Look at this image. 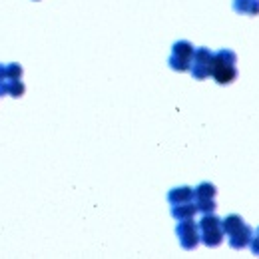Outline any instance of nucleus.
<instances>
[{"mask_svg": "<svg viewBox=\"0 0 259 259\" xmlns=\"http://www.w3.org/2000/svg\"><path fill=\"white\" fill-rule=\"evenodd\" d=\"M6 94H8V82L0 80V96H6Z\"/></svg>", "mask_w": 259, "mask_h": 259, "instance_id": "f3484780", "label": "nucleus"}, {"mask_svg": "<svg viewBox=\"0 0 259 259\" xmlns=\"http://www.w3.org/2000/svg\"><path fill=\"white\" fill-rule=\"evenodd\" d=\"M0 80H8L6 78V66H2V64H0Z\"/></svg>", "mask_w": 259, "mask_h": 259, "instance_id": "a211bd4d", "label": "nucleus"}, {"mask_svg": "<svg viewBox=\"0 0 259 259\" xmlns=\"http://www.w3.org/2000/svg\"><path fill=\"white\" fill-rule=\"evenodd\" d=\"M227 237H229V247H231V249H243V247H247V245L251 243L253 229H251L247 223H243L241 229H237L235 233H231V235H227Z\"/></svg>", "mask_w": 259, "mask_h": 259, "instance_id": "39448f33", "label": "nucleus"}, {"mask_svg": "<svg viewBox=\"0 0 259 259\" xmlns=\"http://www.w3.org/2000/svg\"><path fill=\"white\" fill-rule=\"evenodd\" d=\"M249 247H251V251H253L255 255H259V235L251 237V243H249Z\"/></svg>", "mask_w": 259, "mask_h": 259, "instance_id": "dca6fc26", "label": "nucleus"}, {"mask_svg": "<svg viewBox=\"0 0 259 259\" xmlns=\"http://www.w3.org/2000/svg\"><path fill=\"white\" fill-rule=\"evenodd\" d=\"M24 92H26V86H24L20 80H10V82H8V94H10V96L20 98V96H24Z\"/></svg>", "mask_w": 259, "mask_h": 259, "instance_id": "ddd939ff", "label": "nucleus"}, {"mask_svg": "<svg viewBox=\"0 0 259 259\" xmlns=\"http://www.w3.org/2000/svg\"><path fill=\"white\" fill-rule=\"evenodd\" d=\"M6 78L8 80H20L22 78V66L20 64H6Z\"/></svg>", "mask_w": 259, "mask_h": 259, "instance_id": "2eb2a0df", "label": "nucleus"}, {"mask_svg": "<svg viewBox=\"0 0 259 259\" xmlns=\"http://www.w3.org/2000/svg\"><path fill=\"white\" fill-rule=\"evenodd\" d=\"M233 10H235L237 14L257 16L259 14V0H233Z\"/></svg>", "mask_w": 259, "mask_h": 259, "instance_id": "6e6552de", "label": "nucleus"}, {"mask_svg": "<svg viewBox=\"0 0 259 259\" xmlns=\"http://www.w3.org/2000/svg\"><path fill=\"white\" fill-rule=\"evenodd\" d=\"M198 211H202V213H213L215 209H217V204H215V200H207V198H202V200H198Z\"/></svg>", "mask_w": 259, "mask_h": 259, "instance_id": "4468645a", "label": "nucleus"}, {"mask_svg": "<svg viewBox=\"0 0 259 259\" xmlns=\"http://www.w3.org/2000/svg\"><path fill=\"white\" fill-rule=\"evenodd\" d=\"M200 225V233H202V241L207 247H219L223 243V229H221V219L213 213H204Z\"/></svg>", "mask_w": 259, "mask_h": 259, "instance_id": "f03ea898", "label": "nucleus"}, {"mask_svg": "<svg viewBox=\"0 0 259 259\" xmlns=\"http://www.w3.org/2000/svg\"><path fill=\"white\" fill-rule=\"evenodd\" d=\"M194 192H196V198H198V200H202V198L215 200V196H217V188H215L213 184H209V182H202Z\"/></svg>", "mask_w": 259, "mask_h": 259, "instance_id": "9b49d317", "label": "nucleus"}, {"mask_svg": "<svg viewBox=\"0 0 259 259\" xmlns=\"http://www.w3.org/2000/svg\"><path fill=\"white\" fill-rule=\"evenodd\" d=\"M169 68L176 70V72H188L192 68V62L190 60H184V58H178V56H169Z\"/></svg>", "mask_w": 259, "mask_h": 259, "instance_id": "f8f14e48", "label": "nucleus"}, {"mask_svg": "<svg viewBox=\"0 0 259 259\" xmlns=\"http://www.w3.org/2000/svg\"><path fill=\"white\" fill-rule=\"evenodd\" d=\"M243 217L241 215H237V213H231V215H227L223 221H221V229H223V233L225 235H231V233H235L237 229H241L243 227Z\"/></svg>", "mask_w": 259, "mask_h": 259, "instance_id": "1a4fd4ad", "label": "nucleus"}, {"mask_svg": "<svg viewBox=\"0 0 259 259\" xmlns=\"http://www.w3.org/2000/svg\"><path fill=\"white\" fill-rule=\"evenodd\" d=\"M194 54H196V48L188 40H178L174 44V56H178V58H184V60H190L192 62L194 60Z\"/></svg>", "mask_w": 259, "mask_h": 259, "instance_id": "9d476101", "label": "nucleus"}, {"mask_svg": "<svg viewBox=\"0 0 259 259\" xmlns=\"http://www.w3.org/2000/svg\"><path fill=\"white\" fill-rule=\"evenodd\" d=\"M196 213H198V206L192 204V202H188V204H178V206L171 207V215H174V219H178V221L190 219V217H194Z\"/></svg>", "mask_w": 259, "mask_h": 259, "instance_id": "0eeeda50", "label": "nucleus"}, {"mask_svg": "<svg viewBox=\"0 0 259 259\" xmlns=\"http://www.w3.org/2000/svg\"><path fill=\"white\" fill-rule=\"evenodd\" d=\"M194 198H196V192H194V188H188V186H184V188H174V190L167 194V202H169L171 206L188 204V202H192Z\"/></svg>", "mask_w": 259, "mask_h": 259, "instance_id": "423d86ee", "label": "nucleus"}, {"mask_svg": "<svg viewBox=\"0 0 259 259\" xmlns=\"http://www.w3.org/2000/svg\"><path fill=\"white\" fill-rule=\"evenodd\" d=\"M176 233H178L180 245H182L186 251L196 249L198 243H200V239H202V235H200V225L194 221V217L180 221L178 227H176Z\"/></svg>", "mask_w": 259, "mask_h": 259, "instance_id": "7ed1b4c3", "label": "nucleus"}, {"mask_svg": "<svg viewBox=\"0 0 259 259\" xmlns=\"http://www.w3.org/2000/svg\"><path fill=\"white\" fill-rule=\"evenodd\" d=\"M211 58H213V52L209 48H198L194 54V60H192V74L196 80H206L209 76V68H211Z\"/></svg>", "mask_w": 259, "mask_h": 259, "instance_id": "20e7f679", "label": "nucleus"}, {"mask_svg": "<svg viewBox=\"0 0 259 259\" xmlns=\"http://www.w3.org/2000/svg\"><path fill=\"white\" fill-rule=\"evenodd\" d=\"M257 235H259V229H257Z\"/></svg>", "mask_w": 259, "mask_h": 259, "instance_id": "6ab92c4d", "label": "nucleus"}, {"mask_svg": "<svg viewBox=\"0 0 259 259\" xmlns=\"http://www.w3.org/2000/svg\"><path fill=\"white\" fill-rule=\"evenodd\" d=\"M237 54L229 48L215 52L211 58V68H209V76H213V80L221 86L235 82L237 78Z\"/></svg>", "mask_w": 259, "mask_h": 259, "instance_id": "f257e3e1", "label": "nucleus"}]
</instances>
